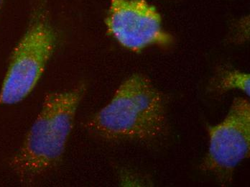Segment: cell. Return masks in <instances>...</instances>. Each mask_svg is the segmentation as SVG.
Masks as SVG:
<instances>
[{"mask_svg": "<svg viewBox=\"0 0 250 187\" xmlns=\"http://www.w3.org/2000/svg\"><path fill=\"white\" fill-rule=\"evenodd\" d=\"M85 90L84 85L79 84L45 96L34 123L10 161L14 172L22 182H33L61 161Z\"/></svg>", "mask_w": 250, "mask_h": 187, "instance_id": "obj_1", "label": "cell"}, {"mask_svg": "<svg viewBox=\"0 0 250 187\" xmlns=\"http://www.w3.org/2000/svg\"><path fill=\"white\" fill-rule=\"evenodd\" d=\"M86 125L106 139H154L166 130L164 100L147 77L133 74L121 83L109 104Z\"/></svg>", "mask_w": 250, "mask_h": 187, "instance_id": "obj_2", "label": "cell"}, {"mask_svg": "<svg viewBox=\"0 0 250 187\" xmlns=\"http://www.w3.org/2000/svg\"><path fill=\"white\" fill-rule=\"evenodd\" d=\"M57 39L48 0H36L25 32L10 56L0 104L21 103L33 92L54 53Z\"/></svg>", "mask_w": 250, "mask_h": 187, "instance_id": "obj_3", "label": "cell"}, {"mask_svg": "<svg viewBox=\"0 0 250 187\" xmlns=\"http://www.w3.org/2000/svg\"><path fill=\"white\" fill-rule=\"evenodd\" d=\"M105 24L122 46L135 52L173 42V36L163 27L159 11L146 0H110Z\"/></svg>", "mask_w": 250, "mask_h": 187, "instance_id": "obj_4", "label": "cell"}, {"mask_svg": "<svg viewBox=\"0 0 250 187\" xmlns=\"http://www.w3.org/2000/svg\"><path fill=\"white\" fill-rule=\"evenodd\" d=\"M208 132L209 147L201 167L227 180L238 164L250 155L249 101L240 97L234 99L225 120L208 127Z\"/></svg>", "mask_w": 250, "mask_h": 187, "instance_id": "obj_5", "label": "cell"}, {"mask_svg": "<svg viewBox=\"0 0 250 187\" xmlns=\"http://www.w3.org/2000/svg\"><path fill=\"white\" fill-rule=\"evenodd\" d=\"M215 86L220 92L237 89L250 96V74L239 70H221L215 79Z\"/></svg>", "mask_w": 250, "mask_h": 187, "instance_id": "obj_6", "label": "cell"}, {"mask_svg": "<svg viewBox=\"0 0 250 187\" xmlns=\"http://www.w3.org/2000/svg\"><path fill=\"white\" fill-rule=\"evenodd\" d=\"M4 0H0V15H1V10H2L3 5H4Z\"/></svg>", "mask_w": 250, "mask_h": 187, "instance_id": "obj_7", "label": "cell"}]
</instances>
